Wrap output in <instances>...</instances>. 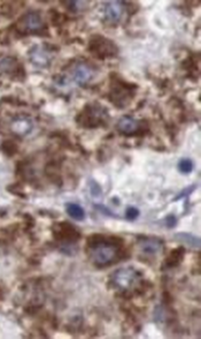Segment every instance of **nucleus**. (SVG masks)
Listing matches in <instances>:
<instances>
[{
    "label": "nucleus",
    "mask_w": 201,
    "mask_h": 339,
    "mask_svg": "<svg viewBox=\"0 0 201 339\" xmlns=\"http://www.w3.org/2000/svg\"><path fill=\"white\" fill-rule=\"evenodd\" d=\"M87 252L94 264L106 266L117 259L120 246L106 237H93L89 240Z\"/></svg>",
    "instance_id": "obj_1"
},
{
    "label": "nucleus",
    "mask_w": 201,
    "mask_h": 339,
    "mask_svg": "<svg viewBox=\"0 0 201 339\" xmlns=\"http://www.w3.org/2000/svg\"><path fill=\"white\" fill-rule=\"evenodd\" d=\"M142 280V274L132 266H124L111 275V284L114 289L122 292L135 290Z\"/></svg>",
    "instance_id": "obj_2"
},
{
    "label": "nucleus",
    "mask_w": 201,
    "mask_h": 339,
    "mask_svg": "<svg viewBox=\"0 0 201 339\" xmlns=\"http://www.w3.org/2000/svg\"><path fill=\"white\" fill-rule=\"evenodd\" d=\"M97 69L86 62H76L68 69L63 77V82L75 84L78 87H84L93 80L96 77Z\"/></svg>",
    "instance_id": "obj_3"
},
{
    "label": "nucleus",
    "mask_w": 201,
    "mask_h": 339,
    "mask_svg": "<svg viewBox=\"0 0 201 339\" xmlns=\"http://www.w3.org/2000/svg\"><path fill=\"white\" fill-rule=\"evenodd\" d=\"M108 113L98 104H89L78 117V123L83 127H98L107 120Z\"/></svg>",
    "instance_id": "obj_4"
},
{
    "label": "nucleus",
    "mask_w": 201,
    "mask_h": 339,
    "mask_svg": "<svg viewBox=\"0 0 201 339\" xmlns=\"http://www.w3.org/2000/svg\"><path fill=\"white\" fill-rule=\"evenodd\" d=\"M90 52L100 59H107L117 54V46L111 39L105 36L94 35L91 37L89 43Z\"/></svg>",
    "instance_id": "obj_5"
},
{
    "label": "nucleus",
    "mask_w": 201,
    "mask_h": 339,
    "mask_svg": "<svg viewBox=\"0 0 201 339\" xmlns=\"http://www.w3.org/2000/svg\"><path fill=\"white\" fill-rule=\"evenodd\" d=\"M17 28L21 32H28V34H37L44 31L46 29L44 20L42 15L37 12H29L24 14L17 22Z\"/></svg>",
    "instance_id": "obj_6"
},
{
    "label": "nucleus",
    "mask_w": 201,
    "mask_h": 339,
    "mask_svg": "<svg viewBox=\"0 0 201 339\" xmlns=\"http://www.w3.org/2000/svg\"><path fill=\"white\" fill-rule=\"evenodd\" d=\"M54 56V51L45 45H36L31 48L29 57L31 62L37 67L45 68L52 62Z\"/></svg>",
    "instance_id": "obj_7"
},
{
    "label": "nucleus",
    "mask_w": 201,
    "mask_h": 339,
    "mask_svg": "<svg viewBox=\"0 0 201 339\" xmlns=\"http://www.w3.org/2000/svg\"><path fill=\"white\" fill-rule=\"evenodd\" d=\"M126 13V2L124 1H107L103 6V15L105 20L111 24H116L120 22Z\"/></svg>",
    "instance_id": "obj_8"
},
{
    "label": "nucleus",
    "mask_w": 201,
    "mask_h": 339,
    "mask_svg": "<svg viewBox=\"0 0 201 339\" xmlns=\"http://www.w3.org/2000/svg\"><path fill=\"white\" fill-rule=\"evenodd\" d=\"M141 250L148 256H157L163 252V242L158 238L142 237L138 240Z\"/></svg>",
    "instance_id": "obj_9"
},
{
    "label": "nucleus",
    "mask_w": 201,
    "mask_h": 339,
    "mask_svg": "<svg viewBox=\"0 0 201 339\" xmlns=\"http://www.w3.org/2000/svg\"><path fill=\"white\" fill-rule=\"evenodd\" d=\"M116 128L118 132H121L122 134L126 135H133L137 134L139 131H142L143 123L139 120L135 119V118L124 116L121 119H118L116 123Z\"/></svg>",
    "instance_id": "obj_10"
},
{
    "label": "nucleus",
    "mask_w": 201,
    "mask_h": 339,
    "mask_svg": "<svg viewBox=\"0 0 201 339\" xmlns=\"http://www.w3.org/2000/svg\"><path fill=\"white\" fill-rule=\"evenodd\" d=\"M33 128L32 120L28 117H17L12 120L11 131L19 136L29 134Z\"/></svg>",
    "instance_id": "obj_11"
},
{
    "label": "nucleus",
    "mask_w": 201,
    "mask_h": 339,
    "mask_svg": "<svg viewBox=\"0 0 201 339\" xmlns=\"http://www.w3.org/2000/svg\"><path fill=\"white\" fill-rule=\"evenodd\" d=\"M128 86L124 84H115L113 88V102H115V104H117V107H120V104H124V102L129 101V95H130V89H128Z\"/></svg>",
    "instance_id": "obj_12"
},
{
    "label": "nucleus",
    "mask_w": 201,
    "mask_h": 339,
    "mask_svg": "<svg viewBox=\"0 0 201 339\" xmlns=\"http://www.w3.org/2000/svg\"><path fill=\"white\" fill-rule=\"evenodd\" d=\"M0 69H1L2 72L7 73V74L15 75L20 71V65L15 58L6 57V58H2L0 60Z\"/></svg>",
    "instance_id": "obj_13"
},
{
    "label": "nucleus",
    "mask_w": 201,
    "mask_h": 339,
    "mask_svg": "<svg viewBox=\"0 0 201 339\" xmlns=\"http://www.w3.org/2000/svg\"><path fill=\"white\" fill-rule=\"evenodd\" d=\"M59 234L62 240L65 241H76L80 235L78 232H76L75 229H72V226H69V224H61Z\"/></svg>",
    "instance_id": "obj_14"
},
{
    "label": "nucleus",
    "mask_w": 201,
    "mask_h": 339,
    "mask_svg": "<svg viewBox=\"0 0 201 339\" xmlns=\"http://www.w3.org/2000/svg\"><path fill=\"white\" fill-rule=\"evenodd\" d=\"M67 213H68L69 216L72 218H74L75 220H78V222H81V220H83L85 218V211L84 209L81 207V205L75 204V203H68L67 204Z\"/></svg>",
    "instance_id": "obj_15"
},
{
    "label": "nucleus",
    "mask_w": 201,
    "mask_h": 339,
    "mask_svg": "<svg viewBox=\"0 0 201 339\" xmlns=\"http://www.w3.org/2000/svg\"><path fill=\"white\" fill-rule=\"evenodd\" d=\"M178 240H181L182 242H185V244L190 245L191 247H199L200 246V240L194 235L187 234V233H178L177 238Z\"/></svg>",
    "instance_id": "obj_16"
},
{
    "label": "nucleus",
    "mask_w": 201,
    "mask_h": 339,
    "mask_svg": "<svg viewBox=\"0 0 201 339\" xmlns=\"http://www.w3.org/2000/svg\"><path fill=\"white\" fill-rule=\"evenodd\" d=\"M193 168H194L193 162H192L190 158H183L181 159V162L178 163V170L184 174L191 173Z\"/></svg>",
    "instance_id": "obj_17"
},
{
    "label": "nucleus",
    "mask_w": 201,
    "mask_h": 339,
    "mask_svg": "<svg viewBox=\"0 0 201 339\" xmlns=\"http://www.w3.org/2000/svg\"><path fill=\"white\" fill-rule=\"evenodd\" d=\"M67 7H68V10L72 12H78V11H81L82 8H84L85 6L87 5V2L86 1H66L65 2Z\"/></svg>",
    "instance_id": "obj_18"
},
{
    "label": "nucleus",
    "mask_w": 201,
    "mask_h": 339,
    "mask_svg": "<svg viewBox=\"0 0 201 339\" xmlns=\"http://www.w3.org/2000/svg\"><path fill=\"white\" fill-rule=\"evenodd\" d=\"M126 216H127L128 219H130V220L136 219V218L139 216L138 209L135 208V207H129L126 211Z\"/></svg>",
    "instance_id": "obj_19"
},
{
    "label": "nucleus",
    "mask_w": 201,
    "mask_h": 339,
    "mask_svg": "<svg viewBox=\"0 0 201 339\" xmlns=\"http://www.w3.org/2000/svg\"><path fill=\"white\" fill-rule=\"evenodd\" d=\"M167 223H168L169 228H172V226L176 224V218L173 216H169L168 218H167Z\"/></svg>",
    "instance_id": "obj_20"
}]
</instances>
